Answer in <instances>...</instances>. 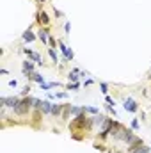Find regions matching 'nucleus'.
I'll return each instance as SVG.
<instances>
[{
	"label": "nucleus",
	"mask_w": 151,
	"mask_h": 153,
	"mask_svg": "<svg viewBox=\"0 0 151 153\" xmlns=\"http://www.w3.org/2000/svg\"><path fill=\"white\" fill-rule=\"evenodd\" d=\"M93 82H94V80H93V78H87V80H85V82H84V85H85V87H87V85H91V84H93Z\"/></svg>",
	"instance_id": "c85d7f7f"
},
{
	"label": "nucleus",
	"mask_w": 151,
	"mask_h": 153,
	"mask_svg": "<svg viewBox=\"0 0 151 153\" xmlns=\"http://www.w3.org/2000/svg\"><path fill=\"white\" fill-rule=\"evenodd\" d=\"M21 39H23L25 43H32V41H36V39H38V36H36V34H34L30 29H27V30L21 34Z\"/></svg>",
	"instance_id": "1a4fd4ad"
},
{
	"label": "nucleus",
	"mask_w": 151,
	"mask_h": 153,
	"mask_svg": "<svg viewBox=\"0 0 151 153\" xmlns=\"http://www.w3.org/2000/svg\"><path fill=\"white\" fill-rule=\"evenodd\" d=\"M80 85H82L80 82H70V84L66 85V89H68V91H76V89H80Z\"/></svg>",
	"instance_id": "f3484780"
},
{
	"label": "nucleus",
	"mask_w": 151,
	"mask_h": 153,
	"mask_svg": "<svg viewBox=\"0 0 151 153\" xmlns=\"http://www.w3.org/2000/svg\"><path fill=\"white\" fill-rule=\"evenodd\" d=\"M148 78H151V73H150V76H148Z\"/></svg>",
	"instance_id": "7c9ffc66"
},
{
	"label": "nucleus",
	"mask_w": 151,
	"mask_h": 153,
	"mask_svg": "<svg viewBox=\"0 0 151 153\" xmlns=\"http://www.w3.org/2000/svg\"><path fill=\"white\" fill-rule=\"evenodd\" d=\"M53 13H55V16H57V18H61V16H62V13H61V11H59V9H57V7H55V9H53Z\"/></svg>",
	"instance_id": "bb28decb"
},
{
	"label": "nucleus",
	"mask_w": 151,
	"mask_h": 153,
	"mask_svg": "<svg viewBox=\"0 0 151 153\" xmlns=\"http://www.w3.org/2000/svg\"><path fill=\"white\" fill-rule=\"evenodd\" d=\"M29 93H30V85H25V87L21 89V96H27Z\"/></svg>",
	"instance_id": "b1692460"
},
{
	"label": "nucleus",
	"mask_w": 151,
	"mask_h": 153,
	"mask_svg": "<svg viewBox=\"0 0 151 153\" xmlns=\"http://www.w3.org/2000/svg\"><path fill=\"white\" fill-rule=\"evenodd\" d=\"M150 153H151V152H150Z\"/></svg>",
	"instance_id": "2f4dec72"
},
{
	"label": "nucleus",
	"mask_w": 151,
	"mask_h": 153,
	"mask_svg": "<svg viewBox=\"0 0 151 153\" xmlns=\"http://www.w3.org/2000/svg\"><path fill=\"white\" fill-rule=\"evenodd\" d=\"M93 121H94V125H103V123H105V121H107V117H105V116H94V117H93Z\"/></svg>",
	"instance_id": "dca6fc26"
},
{
	"label": "nucleus",
	"mask_w": 151,
	"mask_h": 153,
	"mask_svg": "<svg viewBox=\"0 0 151 153\" xmlns=\"http://www.w3.org/2000/svg\"><path fill=\"white\" fill-rule=\"evenodd\" d=\"M55 85H59L57 82H44V84H41V89L43 91H50L52 87H55Z\"/></svg>",
	"instance_id": "2eb2a0df"
},
{
	"label": "nucleus",
	"mask_w": 151,
	"mask_h": 153,
	"mask_svg": "<svg viewBox=\"0 0 151 153\" xmlns=\"http://www.w3.org/2000/svg\"><path fill=\"white\" fill-rule=\"evenodd\" d=\"M68 91H61V93H55V98H68Z\"/></svg>",
	"instance_id": "5701e85b"
},
{
	"label": "nucleus",
	"mask_w": 151,
	"mask_h": 153,
	"mask_svg": "<svg viewBox=\"0 0 151 153\" xmlns=\"http://www.w3.org/2000/svg\"><path fill=\"white\" fill-rule=\"evenodd\" d=\"M57 45H59V48H61V52H62V55H64V62H70V61H73V57H75V53H73V50L70 48V46H66L62 41H57Z\"/></svg>",
	"instance_id": "20e7f679"
},
{
	"label": "nucleus",
	"mask_w": 151,
	"mask_h": 153,
	"mask_svg": "<svg viewBox=\"0 0 151 153\" xmlns=\"http://www.w3.org/2000/svg\"><path fill=\"white\" fill-rule=\"evenodd\" d=\"M41 107H43V100L34 98V109H36V111H41Z\"/></svg>",
	"instance_id": "4be33fe9"
},
{
	"label": "nucleus",
	"mask_w": 151,
	"mask_h": 153,
	"mask_svg": "<svg viewBox=\"0 0 151 153\" xmlns=\"http://www.w3.org/2000/svg\"><path fill=\"white\" fill-rule=\"evenodd\" d=\"M78 78H80V70H78V68H75L73 71L68 73V80H70V82H78Z\"/></svg>",
	"instance_id": "f8f14e48"
},
{
	"label": "nucleus",
	"mask_w": 151,
	"mask_h": 153,
	"mask_svg": "<svg viewBox=\"0 0 151 153\" xmlns=\"http://www.w3.org/2000/svg\"><path fill=\"white\" fill-rule=\"evenodd\" d=\"M123 107H124L126 112H132V114L139 112V103H137L133 98H124V100H123Z\"/></svg>",
	"instance_id": "39448f33"
},
{
	"label": "nucleus",
	"mask_w": 151,
	"mask_h": 153,
	"mask_svg": "<svg viewBox=\"0 0 151 153\" xmlns=\"http://www.w3.org/2000/svg\"><path fill=\"white\" fill-rule=\"evenodd\" d=\"M38 23L41 27H46V25H50V16L44 13V11H39L38 13Z\"/></svg>",
	"instance_id": "6e6552de"
},
{
	"label": "nucleus",
	"mask_w": 151,
	"mask_h": 153,
	"mask_svg": "<svg viewBox=\"0 0 151 153\" xmlns=\"http://www.w3.org/2000/svg\"><path fill=\"white\" fill-rule=\"evenodd\" d=\"M64 32H66V34H70V23H68V22L64 23Z\"/></svg>",
	"instance_id": "cd10ccee"
},
{
	"label": "nucleus",
	"mask_w": 151,
	"mask_h": 153,
	"mask_svg": "<svg viewBox=\"0 0 151 153\" xmlns=\"http://www.w3.org/2000/svg\"><path fill=\"white\" fill-rule=\"evenodd\" d=\"M48 55H50V59H52V61H53L55 64L59 62V55H57V52H55V48H50V46H48Z\"/></svg>",
	"instance_id": "4468645a"
},
{
	"label": "nucleus",
	"mask_w": 151,
	"mask_h": 153,
	"mask_svg": "<svg viewBox=\"0 0 151 153\" xmlns=\"http://www.w3.org/2000/svg\"><path fill=\"white\" fill-rule=\"evenodd\" d=\"M100 89H101V93H103L105 96L109 94V84H107V82H101V84H100Z\"/></svg>",
	"instance_id": "412c9836"
},
{
	"label": "nucleus",
	"mask_w": 151,
	"mask_h": 153,
	"mask_svg": "<svg viewBox=\"0 0 151 153\" xmlns=\"http://www.w3.org/2000/svg\"><path fill=\"white\" fill-rule=\"evenodd\" d=\"M93 125H94L93 117H87L85 112H82V114L75 116V119H73L71 125H70V130H76V128H80V130H89Z\"/></svg>",
	"instance_id": "f257e3e1"
},
{
	"label": "nucleus",
	"mask_w": 151,
	"mask_h": 153,
	"mask_svg": "<svg viewBox=\"0 0 151 153\" xmlns=\"http://www.w3.org/2000/svg\"><path fill=\"white\" fill-rule=\"evenodd\" d=\"M105 102H107V105H110V107H112V105H115V102H114V100L110 98V96H109V94L105 96Z\"/></svg>",
	"instance_id": "393cba45"
},
{
	"label": "nucleus",
	"mask_w": 151,
	"mask_h": 153,
	"mask_svg": "<svg viewBox=\"0 0 151 153\" xmlns=\"http://www.w3.org/2000/svg\"><path fill=\"white\" fill-rule=\"evenodd\" d=\"M20 96H2L0 98V103L4 109H16V105L20 103Z\"/></svg>",
	"instance_id": "7ed1b4c3"
},
{
	"label": "nucleus",
	"mask_w": 151,
	"mask_h": 153,
	"mask_svg": "<svg viewBox=\"0 0 151 153\" xmlns=\"http://www.w3.org/2000/svg\"><path fill=\"white\" fill-rule=\"evenodd\" d=\"M130 126H132V130H139V128H141V121H139V119L135 117V119H132Z\"/></svg>",
	"instance_id": "aec40b11"
},
{
	"label": "nucleus",
	"mask_w": 151,
	"mask_h": 153,
	"mask_svg": "<svg viewBox=\"0 0 151 153\" xmlns=\"http://www.w3.org/2000/svg\"><path fill=\"white\" fill-rule=\"evenodd\" d=\"M34 68H36V62H34L32 59H27V61L21 62V70H23V75L25 76H29L30 73H34Z\"/></svg>",
	"instance_id": "423d86ee"
},
{
	"label": "nucleus",
	"mask_w": 151,
	"mask_h": 153,
	"mask_svg": "<svg viewBox=\"0 0 151 153\" xmlns=\"http://www.w3.org/2000/svg\"><path fill=\"white\" fill-rule=\"evenodd\" d=\"M52 105H53V103H50L48 100H43V107H41V112H43V114H52Z\"/></svg>",
	"instance_id": "ddd939ff"
},
{
	"label": "nucleus",
	"mask_w": 151,
	"mask_h": 153,
	"mask_svg": "<svg viewBox=\"0 0 151 153\" xmlns=\"http://www.w3.org/2000/svg\"><path fill=\"white\" fill-rule=\"evenodd\" d=\"M62 109H64V105H61V103H53L52 105V116H62Z\"/></svg>",
	"instance_id": "9d476101"
},
{
	"label": "nucleus",
	"mask_w": 151,
	"mask_h": 153,
	"mask_svg": "<svg viewBox=\"0 0 151 153\" xmlns=\"http://www.w3.org/2000/svg\"><path fill=\"white\" fill-rule=\"evenodd\" d=\"M27 78H29V80H34V82H38L39 85H41V84H44V76L39 75V73H36V71H34V73H30Z\"/></svg>",
	"instance_id": "9b49d317"
},
{
	"label": "nucleus",
	"mask_w": 151,
	"mask_h": 153,
	"mask_svg": "<svg viewBox=\"0 0 151 153\" xmlns=\"http://www.w3.org/2000/svg\"><path fill=\"white\" fill-rule=\"evenodd\" d=\"M84 112H89V114H98V112H100V109H98V107H85V105H84Z\"/></svg>",
	"instance_id": "a211bd4d"
},
{
	"label": "nucleus",
	"mask_w": 151,
	"mask_h": 153,
	"mask_svg": "<svg viewBox=\"0 0 151 153\" xmlns=\"http://www.w3.org/2000/svg\"><path fill=\"white\" fill-rule=\"evenodd\" d=\"M9 85L11 87H18V80H9Z\"/></svg>",
	"instance_id": "a878e982"
},
{
	"label": "nucleus",
	"mask_w": 151,
	"mask_h": 153,
	"mask_svg": "<svg viewBox=\"0 0 151 153\" xmlns=\"http://www.w3.org/2000/svg\"><path fill=\"white\" fill-rule=\"evenodd\" d=\"M34 107V98L32 96H25L20 100V103L16 105V109H13V112L16 116H25L30 112V109Z\"/></svg>",
	"instance_id": "f03ea898"
},
{
	"label": "nucleus",
	"mask_w": 151,
	"mask_h": 153,
	"mask_svg": "<svg viewBox=\"0 0 151 153\" xmlns=\"http://www.w3.org/2000/svg\"><path fill=\"white\" fill-rule=\"evenodd\" d=\"M38 2H39V4H43V2H46V0H38Z\"/></svg>",
	"instance_id": "c756f323"
},
{
	"label": "nucleus",
	"mask_w": 151,
	"mask_h": 153,
	"mask_svg": "<svg viewBox=\"0 0 151 153\" xmlns=\"http://www.w3.org/2000/svg\"><path fill=\"white\" fill-rule=\"evenodd\" d=\"M38 39L44 45V46H48V41H50V32H48V29L46 27H41L38 32Z\"/></svg>",
	"instance_id": "0eeeda50"
},
{
	"label": "nucleus",
	"mask_w": 151,
	"mask_h": 153,
	"mask_svg": "<svg viewBox=\"0 0 151 153\" xmlns=\"http://www.w3.org/2000/svg\"><path fill=\"white\" fill-rule=\"evenodd\" d=\"M84 112V107H76V105H71V114L73 116H78Z\"/></svg>",
	"instance_id": "6ab92c4d"
}]
</instances>
